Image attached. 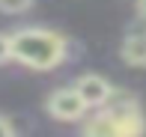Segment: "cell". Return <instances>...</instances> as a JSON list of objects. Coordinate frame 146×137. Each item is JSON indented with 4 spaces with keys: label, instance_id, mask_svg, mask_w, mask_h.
<instances>
[{
    "label": "cell",
    "instance_id": "obj_1",
    "mask_svg": "<svg viewBox=\"0 0 146 137\" xmlns=\"http://www.w3.org/2000/svg\"><path fill=\"white\" fill-rule=\"evenodd\" d=\"M12 57L30 69H54L66 60V39L54 30L27 27L12 36Z\"/></svg>",
    "mask_w": 146,
    "mask_h": 137
},
{
    "label": "cell",
    "instance_id": "obj_2",
    "mask_svg": "<svg viewBox=\"0 0 146 137\" xmlns=\"http://www.w3.org/2000/svg\"><path fill=\"white\" fill-rule=\"evenodd\" d=\"M48 113L54 116V119L72 122V119H81V116L87 113V101L81 99V93H78L75 87L72 89H57L48 99Z\"/></svg>",
    "mask_w": 146,
    "mask_h": 137
},
{
    "label": "cell",
    "instance_id": "obj_3",
    "mask_svg": "<svg viewBox=\"0 0 146 137\" xmlns=\"http://www.w3.org/2000/svg\"><path fill=\"white\" fill-rule=\"evenodd\" d=\"M75 89L81 93V99L87 101V107H104V101H108L110 93H113V87H110L102 75H84V77H78Z\"/></svg>",
    "mask_w": 146,
    "mask_h": 137
},
{
    "label": "cell",
    "instance_id": "obj_4",
    "mask_svg": "<svg viewBox=\"0 0 146 137\" xmlns=\"http://www.w3.org/2000/svg\"><path fill=\"white\" fill-rule=\"evenodd\" d=\"M122 60L134 69H146V27H134L122 42Z\"/></svg>",
    "mask_w": 146,
    "mask_h": 137
},
{
    "label": "cell",
    "instance_id": "obj_5",
    "mask_svg": "<svg viewBox=\"0 0 146 137\" xmlns=\"http://www.w3.org/2000/svg\"><path fill=\"white\" fill-rule=\"evenodd\" d=\"M33 0H0V12H9V15H15V12H24L30 9Z\"/></svg>",
    "mask_w": 146,
    "mask_h": 137
},
{
    "label": "cell",
    "instance_id": "obj_6",
    "mask_svg": "<svg viewBox=\"0 0 146 137\" xmlns=\"http://www.w3.org/2000/svg\"><path fill=\"white\" fill-rule=\"evenodd\" d=\"M9 57H12V36H3V33H0V63L9 60Z\"/></svg>",
    "mask_w": 146,
    "mask_h": 137
},
{
    "label": "cell",
    "instance_id": "obj_7",
    "mask_svg": "<svg viewBox=\"0 0 146 137\" xmlns=\"http://www.w3.org/2000/svg\"><path fill=\"white\" fill-rule=\"evenodd\" d=\"M15 128H12V122H6L3 116H0V137H6V134H12Z\"/></svg>",
    "mask_w": 146,
    "mask_h": 137
},
{
    "label": "cell",
    "instance_id": "obj_8",
    "mask_svg": "<svg viewBox=\"0 0 146 137\" xmlns=\"http://www.w3.org/2000/svg\"><path fill=\"white\" fill-rule=\"evenodd\" d=\"M137 12H140V18L146 21V0H137Z\"/></svg>",
    "mask_w": 146,
    "mask_h": 137
}]
</instances>
